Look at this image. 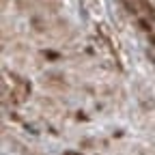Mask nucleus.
I'll return each instance as SVG.
<instances>
[{
  "label": "nucleus",
  "mask_w": 155,
  "mask_h": 155,
  "mask_svg": "<svg viewBox=\"0 0 155 155\" xmlns=\"http://www.w3.org/2000/svg\"><path fill=\"white\" fill-rule=\"evenodd\" d=\"M28 95H30V84L24 82V80H17V86L11 91V101L13 104H22Z\"/></svg>",
  "instance_id": "1"
},
{
  "label": "nucleus",
  "mask_w": 155,
  "mask_h": 155,
  "mask_svg": "<svg viewBox=\"0 0 155 155\" xmlns=\"http://www.w3.org/2000/svg\"><path fill=\"white\" fill-rule=\"evenodd\" d=\"M138 7L142 9V13H144L147 17H151L153 22H155V7H153L151 2H147V0H138Z\"/></svg>",
  "instance_id": "2"
},
{
  "label": "nucleus",
  "mask_w": 155,
  "mask_h": 155,
  "mask_svg": "<svg viewBox=\"0 0 155 155\" xmlns=\"http://www.w3.org/2000/svg\"><path fill=\"white\" fill-rule=\"evenodd\" d=\"M67 155H80V153H73V151H67Z\"/></svg>",
  "instance_id": "3"
}]
</instances>
